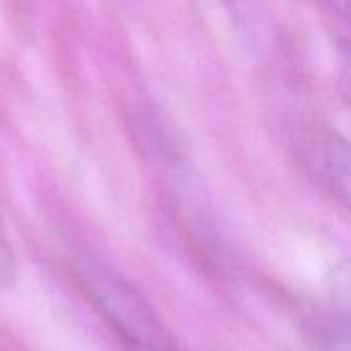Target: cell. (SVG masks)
<instances>
[{"mask_svg": "<svg viewBox=\"0 0 351 351\" xmlns=\"http://www.w3.org/2000/svg\"><path fill=\"white\" fill-rule=\"evenodd\" d=\"M333 10H337L341 16H348L350 12V0H325Z\"/></svg>", "mask_w": 351, "mask_h": 351, "instance_id": "4", "label": "cell"}, {"mask_svg": "<svg viewBox=\"0 0 351 351\" xmlns=\"http://www.w3.org/2000/svg\"><path fill=\"white\" fill-rule=\"evenodd\" d=\"M294 150L306 173L341 204L350 195V152L348 144L333 130L311 128L302 130Z\"/></svg>", "mask_w": 351, "mask_h": 351, "instance_id": "2", "label": "cell"}, {"mask_svg": "<svg viewBox=\"0 0 351 351\" xmlns=\"http://www.w3.org/2000/svg\"><path fill=\"white\" fill-rule=\"evenodd\" d=\"M19 276V261L12 241L6 230V222L0 212V290H8Z\"/></svg>", "mask_w": 351, "mask_h": 351, "instance_id": "3", "label": "cell"}, {"mask_svg": "<svg viewBox=\"0 0 351 351\" xmlns=\"http://www.w3.org/2000/svg\"><path fill=\"white\" fill-rule=\"evenodd\" d=\"M78 274L86 298L113 329L125 350L177 351L156 313L123 278L101 263H84Z\"/></svg>", "mask_w": 351, "mask_h": 351, "instance_id": "1", "label": "cell"}]
</instances>
